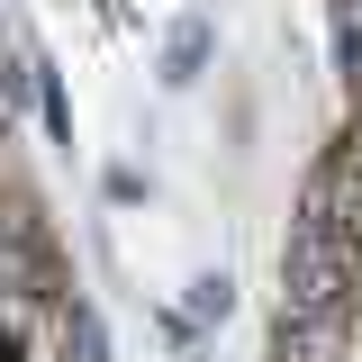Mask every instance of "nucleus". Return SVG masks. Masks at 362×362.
<instances>
[{
  "mask_svg": "<svg viewBox=\"0 0 362 362\" xmlns=\"http://www.w3.org/2000/svg\"><path fill=\"white\" fill-rule=\"evenodd\" d=\"M281 308H362V245H344L317 209L281 235Z\"/></svg>",
  "mask_w": 362,
  "mask_h": 362,
  "instance_id": "1",
  "label": "nucleus"
},
{
  "mask_svg": "<svg viewBox=\"0 0 362 362\" xmlns=\"http://www.w3.org/2000/svg\"><path fill=\"white\" fill-rule=\"evenodd\" d=\"M299 209H317V218L335 226L344 245H362V118L335 145H326V163L308 173V190H299Z\"/></svg>",
  "mask_w": 362,
  "mask_h": 362,
  "instance_id": "2",
  "label": "nucleus"
},
{
  "mask_svg": "<svg viewBox=\"0 0 362 362\" xmlns=\"http://www.w3.org/2000/svg\"><path fill=\"white\" fill-rule=\"evenodd\" d=\"M272 362H354V308H281Z\"/></svg>",
  "mask_w": 362,
  "mask_h": 362,
  "instance_id": "3",
  "label": "nucleus"
},
{
  "mask_svg": "<svg viewBox=\"0 0 362 362\" xmlns=\"http://www.w3.org/2000/svg\"><path fill=\"white\" fill-rule=\"evenodd\" d=\"M209 54H218V28H209V18H181L173 28V45H163V82H199V73H209Z\"/></svg>",
  "mask_w": 362,
  "mask_h": 362,
  "instance_id": "4",
  "label": "nucleus"
},
{
  "mask_svg": "<svg viewBox=\"0 0 362 362\" xmlns=\"http://www.w3.org/2000/svg\"><path fill=\"white\" fill-rule=\"evenodd\" d=\"M54 335H64V362H109V335L82 299H54Z\"/></svg>",
  "mask_w": 362,
  "mask_h": 362,
  "instance_id": "5",
  "label": "nucleus"
},
{
  "mask_svg": "<svg viewBox=\"0 0 362 362\" xmlns=\"http://www.w3.org/2000/svg\"><path fill=\"white\" fill-rule=\"evenodd\" d=\"M226 308H235V281H226V272H199V281H190V317H199V326H218Z\"/></svg>",
  "mask_w": 362,
  "mask_h": 362,
  "instance_id": "6",
  "label": "nucleus"
},
{
  "mask_svg": "<svg viewBox=\"0 0 362 362\" xmlns=\"http://www.w3.org/2000/svg\"><path fill=\"white\" fill-rule=\"evenodd\" d=\"M100 190H109V199H118V209H136V199H145V173H127V163H118V173L100 181Z\"/></svg>",
  "mask_w": 362,
  "mask_h": 362,
  "instance_id": "7",
  "label": "nucleus"
}]
</instances>
